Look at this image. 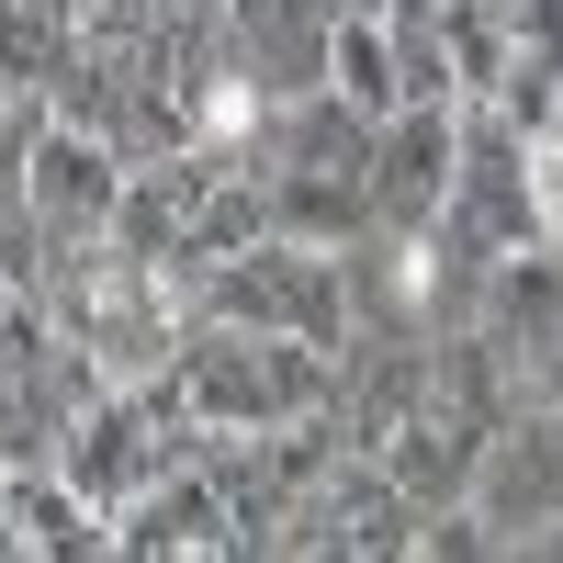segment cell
<instances>
[{
  "label": "cell",
  "instance_id": "10",
  "mask_svg": "<svg viewBox=\"0 0 563 563\" xmlns=\"http://www.w3.org/2000/svg\"><path fill=\"white\" fill-rule=\"evenodd\" d=\"M327 68H339V102H350V113L406 102V90H395V45H384V23H372V12H339V34H327Z\"/></svg>",
  "mask_w": 563,
  "mask_h": 563
},
{
  "label": "cell",
  "instance_id": "14",
  "mask_svg": "<svg viewBox=\"0 0 563 563\" xmlns=\"http://www.w3.org/2000/svg\"><path fill=\"white\" fill-rule=\"evenodd\" d=\"M507 124L519 135H552V57L530 45V57H507Z\"/></svg>",
  "mask_w": 563,
  "mask_h": 563
},
{
  "label": "cell",
  "instance_id": "8",
  "mask_svg": "<svg viewBox=\"0 0 563 563\" xmlns=\"http://www.w3.org/2000/svg\"><path fill=\"white\" fill-rule=\"evenodd\" d=\"M124 552H238V519L203 474H169L124 507Z\"/></svg>",
  "mask_w": 563,
  "mask_h": 563
},
{
  "label": "cell",
  "instance_id": "7",
  "mask_svg": "<svg viewBox=\"0 0 563 563\" xmlns=\"http://www.w3.org/2000/svg\"><path fill=\"white\" fill-rule=\"evenodd\" d=\"M214 192V158H180L169 147V169H135V192H113V249L124 260H169V238H180V225H192V203Z\"/></svg>",
  "mask_w": 563,
  "mask_h": 563
},
{
  "label": "cell",
  "instance_id": "12",
  "mask_svg": "<svg viewBox=\"0 0 563 563\" xmlns=\"http://www.w3.org/2000/svg\"><path fill=\"white\" fill-rule=\"evenodd\" d=\"M12 519H23L34 552H90V541H102V530H90V507H79L68 485H23V496H12Z\"/></svg>",
  "mask_w": 563,
  "mask_h": 563
},
{
  "label": "cell",
  "instance_id": "5",
  "mask_svg": "<svg viewBox=\"0 0 563 563\" xmlns=\"http://www.w3.org/2000/svg\"><path fill=\"white\" fill-rule=\"evenodd\" d=\"M113 147L102 135H79V124H57V135H34V158H23V203L57 225V238H90V225L113 214Z\"/></svg>",
  "mask_w": 563,
  "mask_h": 563
},
{
  "label": "cell",
  "instance_id": "9",
  "mask_svg": "<svg viewBox=\"0 0 563 563\" xmlns=\"http://www.w3.org/2000/svg\"><path fill=\"white\" fill-rule=\"evenodd\" d=\"M68 23H79V0H0V79L34 90L68 57Z\"/></svg>",
  "mask_w": 563,
  "mask_h": 563
},
{
  "label": "cell",
  "instance_id": "3",
  "mask_svg": "<svg viewBox=\"0 0 563 563\" xmlns=\"http://www.w3.org/2000/svg\"><path fill=\"white\" fill-rule=\"evenodd\" d=\"M451 113L440 102H406V124L372 147V214L384 225H440V203H451Z\"/></svg>",
  "mask_w": 563,
  "mask_h": 563
},
{
  "label": "cell",
  "instance_id": "13",
  "mask_svg": "<svg viewBox=\"0 0 563 563\" xmlns=\"http://www.w3.org/2000/svg\"><path fill=\"white\" fill-rule=\"evenodd\" d=\"M417 372H429V361H384V372H372V384L350 395V440H384L395 429V417L417 406Z\"/></svg>",
  "mask_w": 563,
  "mask_h": 563
},
{
  "label": "cell",
  "instance_id": "2",
  "mask_svg": "<svg viewBox=\"0 0 563 563\" xmlns=\"http://www.w3.org/2000/svg\"><path fill=\"white\" fill-rule=\"evenodd\" d=\"M214 316L225 327H294L305 350H327L339 339V282H327V260H294V249L214 260Z\"/></svg>",
  "mask_w": 563,
  "mask_h": 563
},
{
  "label": "cell",
  "instance_id": "1",
  "mask_svg": "<svg viewBox=\"0 0 563 563\" xmlns=\"http://www.w3.org/2000/svg\"><path fill=\"white\" fill-rule=\"evenodd\" d=\"M180 406L214 417V429H294V417L327 406V361L305 339H282V327H225V339H203L192 361H180Z\"/></svg>",
  "mask_w": 563,
  "mask_h": 563
},
{
  "label": "cell",
  "instance_id": "11",
  "mask_svg": "<svg viewBox=\"0 0 563 563\" xmlns=\"http://www.w3.org/2000/svg\"><path fill=\"white\" fill-rule=\"evenodd\" d=\"M496 507H507V519H541V507H552V429L496 440Z\"/></svg>",
  "mask_w": 563,
  "mask_h": 563
},
{
  "label": "cell",
  "instance_id": "15",
  "mask_svg": "<svg viewBox=\"0 0 563 563\" xmlns=\"http://www.w3.org/2000/svg\"><path fill=\"white\" fill-rule=\"evenodd\" d=\"M0 316H12V282H0Z\"/></svg>",
  "mask_w": 563,
  "mask_h": 563
},
{
  "label": "cell",
  "instance_id": "4",
  "mask_svg": "<svg viewBox=\"0 0 563 563\" xmlns=\"http://www.w3.org/2000/svg\"><path fill=\"white\" fill-rule=\"evenodd\" d=\"M327 34H339V0H238V45H249V79L271 102H305L327 79Z\"/></svg>",
  "mask_w": 563,
  "mask_h": 563
},
{
  "label": "cell",
  "instance_id": "6",
  "mask_svg": "<svg viewBox=\"0 0 563 563\" xmlns=\"http://www.w3.org/2000/svg\"><path fill=\"white\" fill-rule=\"evenodd\" d=\"M282 541H305V552H395L406 541V485L395 474H339Z\"/></svg>",
  "mask_w": 563,
  "mask_h": 563
}]
</instances>
